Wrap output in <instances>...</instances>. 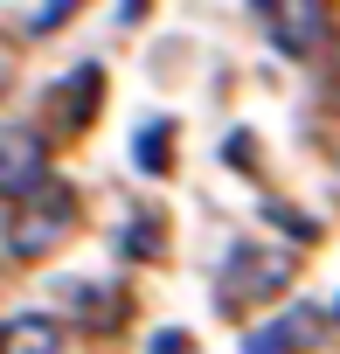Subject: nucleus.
I'll return each instance as SVG.
<instances>
[{
	"mask_svg": "<svg viewBox=\"0 0 340 354\" xmlns=\"http://www.w3.org/2000/svg\"><path fill=\"white\" fill-rule=\"evenodd\" d=\"M70 230H77V195L42 181V188H28V195H21V209L8 216L0 243H8V257H15V264H42Z\"/></svg>",
	"mask_w": 340,
	"mask_h": 354,
	"instance_id": "1",
	"label": "nucleus"
},
{
	"mask_svg": "<svg viewBox=\"0 0 340 354\" xmlns=\"http://www.w3.org/2000/svg\"><path fill=\"white\" fill-rule=\"evenodd\" d=\"M292 278V257L285 250H257V243H236L229 264H223V306H250V299H278Z\"/></svg>",
	"mask_w": 340,
	"mask_h": 354,
	"instance_id": "2",
	"label": "nucleus"
},
{
	"mask_svg": "<svg viewBox=\"0 0 340 354\" xmlns=\"http://www.w3.org/2000/svg\"><path fill=\"white\" fill-rule=\"evenodd\" d=\"M257 21L285 56H312L326 42V0H257Z\"/></svg>",
	"mask_w": 340,
	"mask_h": 354,
	"instance_id": "3",
	"label": "nucleus"
},
{
	"mask_svg": "<svg viewBox=\"0 0 340 354\" xmlns=\"http://www.w3.org/2000/svg\"><path fill=\"white\" fill-rule=\"evenodd\" d=\"M42 167H49V139L15 125V132H0V195H28L42 188Z\"/></svg>",
	"mask_w": 340,
	"mask_h": 354,
	"instance_id": "4",
	"label": "nucleus"
},
{
	"mask_svg": "<svg viewBox=\"0 0 340 354\" xmlns=\"http://www.w3.org/2000/svg\"><path fill=\"white\" fill-rule=\"evenodd\" d=\"M312 340H319V313H312V306H292L285 319H271V326H257L243 354H305Z\"/></svg>",
	"mask_w": 340,
	"mask_h": 354,
	"instance_id": "5",
	"label": "nucleus"
},
{
	"mask_svg": "<svg viewBox=\"0 0 340 354\" xmlns=\"http://www.w3.org/2000/svg\"><path fill=\"white\" fill-rule=\"evenodd\" d=\"M0 354H63V326L49 313H15L0 319Z\"/></svg>",
	"mask_w": 340,
	"mask_h": 354,
	"instance_id": "6",
	"label": "nucleus"
},
{
	"mask_svg": "<svg viewBox=\"0 0 340 354\" xmlns=\"http://www.w3.org/2000/svg\"><path fill=\"white\" fill-rule=\"evenodd\" d=\"M63 104H70V125H91V104H97V70H77V77H70V91H63Z\"/></svg>",
	"mask_w": 340,
	"mask_h": 354,
	"instance_id": "7",
	"label": "nucleus"
},
{
	"mask_svg": "<svg viewBox=\"0 0 340 354\" xmlns=\"http://www.w3.org/2000/svg\"><path fill=\"white\" fill-rule=\"evenodd\" d=\"M167 146H174V132H167V125H153L146 139H139V160H146V174H167L160 160H167Z\"/></svg>",
	"mask_w": 340,
	"mask_h": 354,
	"instance_id": "8",
	"label": "nucleus"
},
{
	"mask_svg": "<svg viewBox=\"0 0 340 354\" xmlns=\"http://www.w3.org/2000/svg\"><path fill=\"white\" fill-rule=\"evenodd\" d=\"M77 8H84V0H49V8L35 15V35H49V28H63V21H70Z\"/></svg>",
	"mask_w": 340,
	"mask_h": 354,
	"instance_id": "9",
	"label": "nucleus"
},
{
	"mask_svg": "<svg viewBox=\"0 0 340 354\" xmlns=\"http://www.w3.org/2000/svg\"><path fill=\"white\" fill-rule=\"evenodd\" d=\"M8 84H15V42L0 35V91H8Z\"/></svg>",
	"mask_w": 340,
	"mask_h": 354,
	"instance_id": "10",
	"label": "nucleus"
},
{
	"mask_svg": "<svg viewBox=\"0 0 340 354\" xmlns=\"http://www.w3.org/2000/svg\"><path fill=\"white\" fill-rule=\"evenodd\" d=\"M153 354H188V340H181V333H160V340H153Z\"/></svg>",
	"mask_w": 340,
	"mask_h": 354,
	"instance_id": "11",
	"label": "nucleus"
}]
</instances>
